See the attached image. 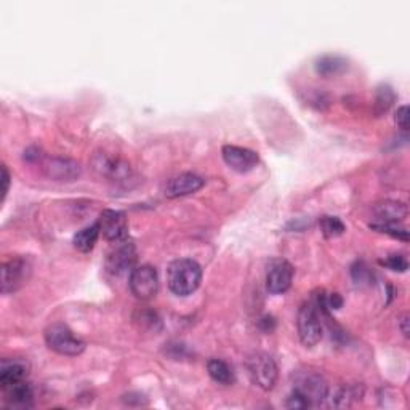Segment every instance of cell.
<instances>
[{
    "mask_svg": "<svg viewBox=\"0 0 410 410\" xmlns=\"http://www.w3.org/2000/svg\"><path fill=\"white\" fill-rule=\"evenodd\" d=\"M202 282V268L197 261L191 258H180L171 261L167 269V284L178 297H188L199 289Z\"/></svg>",
    "mask_w": 410,
    "mask_h": 410,
    "instance_id": "obj_1",
    "label": "cell"
},
{
    "mask_svg": "<svg viewBox=\"0 0 410 410\" xmlns=\"http://www.w3.org/2000/svg\"><path fill=\"white\" fill-rule=\"evenodd\" d=\"M45 343L51 351L61 356H79L85 351V341L75 335L71 328L63 322L50 324L45 328Z\"/></svg>",
    "mask_w": 410,
    "mask_h": 410,
    "instance_id": "obj_2",
    "label": "cell"
},
{
    "mask_svg": "<svg viewBox=\"0 0 410 410\" xmlns=\"http://www.w3.org/2000/svg\"><path fill=\"white\" fill-rule=\"evenodd\" d=\"M321 313L319 306L313 302H304L298 309L297 328L300 341L306 348L316 346L322 340L324 327L321 321Z\"/></svg>",
    "mask_w": 410,
    "mask_h": 410,
    "instance_id": "obj_3",
    "label": "cell"
},
{
    "mask_svg": "<svg viewBox=\"0 0 410 410\" xmlns=\"http://www.w3.org/2000/svg\"><path fill=\"white\" fill-rule=\"evenodd\" d=\"M247 372L250 380L263 391H269L278 383L279 369L276 361L266 352H254L247 359Z\"/></svg>",
    "mask_w": 410,
    "mask_h": 410,
    "instance_id": "obj_4",
    "label": "cell"
},
{
    "mask_svg": "<svg viewBox=\"0 0 410 410\" xmlns=\"http://www.w3.org/2000/svg\"><path fill=\"white\" fill-rule=\"evenodd\" d=\"M293 389L302 393L314 405L328 399V385L321 374L313 370H297L293 374Z\"/></svg>",
    "mask_w": 410,
    "mask_h": 410,
    "instance_id": "obj_5",
    "label": "cell"
},
{
    "mask_svg": "<svg viewBox=\"0 0 410 410\" xmlns=\"http://www.w3.org/2000/svg\"><path fill=\"white\" fill-rule=\"evenodd\" d=\"M128 285H130L132 293L135 295L138 300L147 302V300L154 298L157 292H159V276H157L154 266H135V268L130 271Z\"/></svg>",
    "mask_w": 410,
    "mask_h": 410,
    "instance_id": "obj_6",
    "label": "cell"
},
{
    "mask_svg": "<svg viewBox=\"0 0 410 410\" xmlns=\"http://www.w3.org/2000/svg\"><path fill=\"white\" fill-rule=\"evenodd\" d=\"M32 268L25 258H12L2 265V293L10 295L27 284Z\"/></svg>",
    "mask_w": 410,
    "mask_h": 410,
    "instance_id": "obj_7",
    "label": "cell"
},
{
    "mask_svg": "<svg viewBox=\"0 0 410 410\" xmlns=\"http://www.w3.org/2000/svg\"><path fill=\"white\" fill-rule=\"evenodd\" d=\"M40 164L47 178L60 183H71L82 175V167L79 162L66 157H44Z\"/></svg>",
    "mask_w": 410,
    "mask_h": 410,
    "instance_id": "obj_8",
    "label": "cell"
},
{
    "mask_svg": "<svg viewBox=\"0 0 410 410\" xmlns=\"http://www.w3.org/2000/svg\"><path fill=\"white\" fill-rule=\"evenodd\" d=\"M98 225L104 239L109 242L121 244L128 239V221L125 213L121 210H103L98 218Z\"/></svg>",
    "mask_w": 410,
    "mask_h": 410,
    "instance_id": "obj_9",
    "label": "cell"
},
{
    "mask_svg": "<svg viewBox=\"0 0 410 410\" xmlns=\"http://www.w3.org/2000/svg\"><path fill=\"white\" fill-rule=\"evenodd\" d=\"M293 266L287 260H273L266 271V289L269 293L280 295L292 287Z\"/></svg>",
    "mask_w": 410,
    "mask_h": 410,
    "instance_id": "obj_10",
    "label": "cell"
},
{
    "mask_svg": "<svg viewBox=\"0 0 410 410\" xmlns=\"http://www.w3.org/2000/svg\"><path fill=\"white\" fill-rule=\"evenodd\" d=\"M221 156L225 164L234 171H239V173L252 171L260 164V156L249 147L226 145L223 146Z\"/></svg>",
    "mask_w": 410,
    "mask_h": 410,
    "instance_id": "obj_11",
    "label": "cell"
},
{
    "mask_svg": "<svg viewBox=\"0 0 410 410\" xmlns=\"http://www.w3.org/2000/svg\"><path fill=\"white\" fill-rule=\"evenodd\" d=\"M116 245V249L108 255L106 269L108 273H111L112 276H122L123 273H127V271H132L135 268L138 258L136 247L128 241L121 242V244Z\"/></svg>",
    "mask_w": 410,
    "mask_h": 410,
    "instance_id": "obj_12",
    "label": "cell"
},
{
    "mask_svg": "<svg viewBox=\"0 0 410 410\" xmlns=\"http://www.w3.org/2000/svg\"><path fill=\"white\" fill-rule=\"evenodd\" d=\"M204 184H205V180L202 176L195 173H181L167 181L164 194L169 199L183 197V195L197 193L199 189L204 188Z\"/></svg>",
    "mask_w": 410,
    "mask_h": 410,
    "instance_id": "obj_13",
    "label": "cell"
},
{
    "mask_svg": "<svg viewBox=\"0 0 410 410\" xmlns=\"http://www.w3.org/2000/svg\"><path fill=\"white\" fill-rule=\"evenodd\" d=\"M92 165L97 173L101 176H108L112 180H123L130 175V165L125 160L114 157L106 152H98L95 154Z\"/></svg>",
    "mask_w": 410,
    "mask_h": 410,
    "instance_id": "obj_14",
    "label": "cell"
},
{
    "mask_svg": "<svg viewBox=\"0 0 410 410\" xmlns=\"http://www.w3.org/2000/svg\"><path fill=\"white\" fill-rule=\"evenodd\" d=\"M5 402L12 409H31L34 405V391L26 380L16 381L2 388Z\"/></svg>",
    "mask_w": 410,
    "mask_h": 410,
    "instance_id": "obj_15",
    "label": "cell"
},
{
    "mask_svg": "<svg viewBox=\"0 0 410 410\" xmlns=\"http://www.w3.org/2000/svg\"><path fill=\"white\" fill-rule=\"evenodd\" d=\"M348 60L340 55H324L316 60V73L322 77H333V75L343 74L348 69Z\"/></svg>",
    "mask_w": 410,
    "mask_h": 410,
    "instance_id": "obj_16",
    "label": "cell"
},
{
    "mask_svg": "<svg viewBox=\"0 0 410 410\" xmlns=\"http://www.w3.org/2000/svg\"><path fill=\"white\" fill-rule=\"evenodd\" d=\"M376 223H398L407 217V207L394 200H386V202L375 207Z\"/></svg>",
    "mask_w": 410,
    "mask_h": 410,
    "instance_id": "obj_17",
    "label": "cell"
},
{
    "mask_svg": "<svg viewBox=\"0 0 410 410\" xmlns=\"http://www.w3.org/2000/svg\"><path fill=\"white\" fill-rule=\"evenodd\" d=\"M27 365L21 361H3L0 367V386H8L16 381L26 380Z\"/></svg>",
    "mask_w": 410,
    "mask_h": 410,
    "instance_id": "obj_18",
    "label": "cell"
},
{
    "mask_svg": "<svg viewBox=\"0 0 410 410\" xmlns=\"http://www.w3.org/2000/svg\"><path fill=\"white\" fill-rule=\"evenodd\" d=\"M99 234H101V231H99V225L97 221L93 223V225L85 226L80 231L75 232L73 237V244L79 252L88 254V252H92L95 249V245H97Z\"/></svg>",
    "mask_w": 410,
    "mask_h": 410,
    "instance_id": "obj_19",
    "label": "cell"
},
{
    "mask_svg": "<svg viewBox=\"0 0 410 410\" xmlns=\"http://www.w3.org/2000/svg\"><path fill=\"white\" fill-rule=\"evenodd\" d=\"M207 372L210 378L218 385L231 386L236 381L234 372L225 361L221 359H210L207 362Z\"/></svg>",
    "mask_w": 410,
    "mask_h": 410,
    "instance_id": "obj_20",
    "label": "cell"
},
{
    "mask_svg": "<svg viewBox=\"0 0 410 410\" xmlns=\"http://www.w3.org/2000/svg\"><path fill=\"white\" fill-rule=\"evenodd\" d=\"M396 101V93L394 90L389 87V85H381L376 90L375 95V103H374V112L376 116H383L389 111V108L393 106Z\"/></svg>",
    "mask_w": 410,
    "mask_h": 410,
    "instance_id": "obj_21",
    "label": "cell"
},
{
    "mask_svg": "<svg viewBox=\"0 0 410 410\" xmlns=\"http://www.w3.org/2000/svg\"><path fill=\"white\" fill-rule=\"evenodd\" d=\"M319 228H321L322 234L328 237V239H332V237H338L341 236L343 232L346 231V226L345 223H343L338 217H322L321 220H319Z\"/></svg>",
    "mask_w": 410,
    "mask_h": 410,
    "instance_id": "obj_22",
    "label": "cell"
},
{
    "mask_svg": "<svg viewBox=\"0 0 410 410\" xmlns=\"http://www.w3.org/2000/svg\"><path fill=\"white\" fill-rule=\"evenodd\" d=\"M370 228L378 232H383V234L394 237V239H399L404 242L409 241V231L405 230V228L399 226L398 223H372Z\"/></svg>",
    "mask_w": 410,
    "mask_h": 410,
    "instance_id": "obj_23",
    "label": "cell"
},
{
    "mask_svg": "<svg viewBox=\"0 0 410 410\" xmlns=\"http://www.w3.org/2000/svg\"><path fill=\"white\" fill-rule=\"evenodd\" d=\"M362 396V389H359V386H346L338 391V394L332 399V405L335 407H346V405L351 404L352 399L361 398Z\"/></svg>",
    "mask_w": 410,
    "mask_h": 410,
    "instance_id": "obj_24",
    "label": "cell"
},
{
    "mask_svg": "<svg viewBox=\"0 0 410 410\" xmlns=\"http://www.w3.org/2000/svg\"><path fill=\"white\" fill-rule=\"evenodd\" d=\"M135 321L140 324L141 326V328H147V330H154V333L156 332H159L160 330V327H162V322H160V317L157 316L156 313H152V311H140L138 313V316H135Z\"/></svg>",
    "mask_w": 410,
    "mask_h": 410,
    "instance_id": "obj_25",
    "label": "cell"
},
{
    "mask_svg": "<svg viewBox=\"0 0 410 410\" xmlns=\"http://www.w3.org/2000/svg\"><path fill=\"white\" fill-rule=\"evenodd\" d=\"M381 265L388 266L391 271H396V273H405L409 269V261L402 255H389L386 260L380 261Z\"/></svg>",
    "mask_w": 410,
    "mask_h": 410,
    "instance_id": "obj_26",
    "label": "cell"
},
{
    "mask_svg": "<svg viewBox=\"0 0 410 410\" xmlns=\"http://www.w3.org/2000/svg\"><path fill=\"white\" fill-rule=\"evenodd\" d=\"M287 405L289 409H295V410H303V409H309L313 407L311 400H309L306 396H303L302 393H298V391H292V394L287 398Z\"/></svg>",
    "mask_w": 410,
    "mask_h": 410,
    "instance_id": "obj_27",
    "label": "cell"
},
{
    "mask_svg": "<svg viewBox=\"0 0 410 410\" xmlns=\"http://www.w3.org/2000/svg\"><path fill=\"white\" fill-rule=\"evenodd\" d=\"M351 274H352V279H354V282L357 284L365 282V280H369L370 278V271L364 263H357L354 268H352Z\"/></svg>",
    "mask_w": 410,
    "mask_h": 410,
    "instance_id": "obj_28",
    "label": "cell"
},
{
    "mask_svg": "<svg viewBox=\"0 0 410 410\" xmlns=\"http://www.w3.org/2000/svg\"><path fill=\"white\" fill-rule=\"evenodd\" d=\"M396 123L402 132L409 130V108L407 106H400L396 112Z\"/></svg>",
    "mask_w": 410,
    "mask_h": 410,
    "instance_id": "obj_29",
    "label": "cell"
},
{
    "mask_svg": "<svg viewBox=\"0 0 410 410\" xmlns=\"http://www.w3.org/2000/svg\"><path fill=\"white\" fill-rule=\"evenodd\" d=\"M45 156L40 154V149L37 146H31L25 151V160L27 162H42Z\"/></svg>",
    "mask_w": 410,
    "mask_h": 410,
    "instance_id": "obj_30",
    "label": "cell"
},
{
    "mask_svg": "<svg viewBox=\"0 0 410 410\" xmlns=\"http://www.w3.org/2000/svg\"><path fill=\"white\" fill-rule=\"evenodd\" d=\"M10 173H8L7 165H2V183H3V189H2V202L5 200L8 191H10Z\"/></svg>",
    "mask_w": 410,
    "mask_h": 410,
    "instance_id": "obj_31",
    "label": "cell"
},
{
    "mask_svg": "<svg viewBox=\"0 0 410 410\" xmlns=\"http://www.w3.org/2000/svg\"><path fill=\"white\" fill-rule=\"evenodd\" d=\"M341 304H343V300H341V297L338 293H330L326 298V306L330 308V309L341 308Z\"/></svg>",
    "mask_w": 410,
    "mask_h": 410,
    "instance_id": "obj_32",
    "label": "cell"
},
{
    "mask_svg": "<svg viewBox=\"0 0 410 410\" xmlns=\"http://www.w3.org/2000/svg\"><path fill=\"white\" fill-rule=\"evenodd\" d=\"M399 328H400V332L404 333V337L405 338H409V314L407 313H404L402 316L399 317Z\"/></svg>",
    "mask_w": 410,
    "mask_h": 410,
    "instance_id": "obj_33",
    "label": "cell"
}]
</instances>
